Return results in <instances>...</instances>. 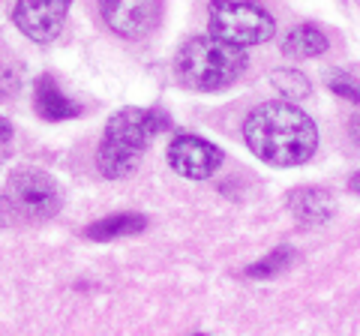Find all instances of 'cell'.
I'll return each mask as SVG.
<instances>
[{
	"label": "cell",
	"instance_id": "cell-18",
	"mask_svg": "<svg viewBox=\"0 0 360 336\" xmlns=\"http://www.w3.org/2000/svg\"><path fill=\"white\" fill-rule=\"evenodd\" d=\"M348 189H352L354 195H360V172H357V174L352 177V181H348Z\"/></svg>",
	"mask_w": 360,
	"mask_h": 336
},
{
	"label": "cell",
	"instance_id": "cell-11",
	"mask_svg": "<svg viewBox=\"0 0 360 336\" xmlns=\"http://www.w3.org/2000/svg\"><path fill=\"white\" fill-rule=\"evenodd\" d=\"M148 226V217L144 214H111L105 219H96L94 226H87L84 234L96 243L115 240V238H127V234H139Z\"/></svg>",
	"mask_w": 360,
	"mask_h": 336
},
{
	"label": "cell",
	"instance_id": "cell-4",
	"mask_svg": "<svg viewBox=\"0 0 360 336\" xmlns=\"http://www.w3.org/2000/svg\"><path fill=\"white\" fill-rule=\"evenodd\" d=\"M210 21V37H217L229 46H258L274 37V15L258 4H246V0H231V4H210L207 6Z\"/></svg>",
	"mask_w": 360,
	"mask_h": 336
},
{
	"label": "cell",
	"instance_id": "cell-5",
	"mask_svg": "<svg viewBox=\"0 0 360 336\" xmlns=\"http://www.w3.org/2000/svg\"><path fill=\"white\" fill-rule=\"evenodd\" d=\"M0 205L18 219H49L60 210V189L51 174L39 168H18L0 193Z\"/></svg>",
	"mask_w": 360,
	"mask_h": 336
},
{
	"label": "cell",
	"instance_id": "cell-8",
	"mask_svg": "<svg viewBox=\"0 0 360 336\" xmlns=\"http://www.w3.org/2000/svg\"><path fill=\"white\" fill-rule=\"evenodd\" d=\"M105 25L123 39H141L160 18V4L153 0H108L103 4Z\"/></svg>",
	"mask_w": 360,
	"mask_h": 336
},
{
	"label": "cell",
	"instance_id": "cell-16",
	"mask_svg": "<svg viewBox=\"0 0 360 336\" xmlns=\"http://www.w3.org/2000/svg\"><path fill=\"white\" fill-rule=\"evenodd\" d=\"M15 91H18V75L6 70V66H0V103H6Z\"/></svg>",
	"mask_w": 360,
	"mask_h": 336
},
{
	"label": "cell",
	"instance_id": "cell-19",
	"mask_svg": "<svg viewBox=\"0 0 360 336\" xmlns=\"http://www.w3.org/2000/svg\"><path fill=\"white\" fill-rule=\"evenodd\" d=\"M195 336H207V333H195Z\"/></svg>",
	"mask_w": 360,
	"mask_h": 336
},
{
	"label": "cell",
	"instance_id": "cell-14",
	"mask_svg": "<svg viewBox=\"0 0 360 336\" xmlns=\"http://www.w3.org/2000/svg\"><path fill=\"white\" fill-rule=\"evenodd\" d=\"M270 82H274L276 93L283 99H307L312 93L309 78L303 72H297V70H276L274 75H270Z\"/></svg>",
	"mask_w": 360,
	"mask_h": 336
},
{
	"label": "cell",
	"instance_id": "cell-2",
	"mask_svg": "<svg viewBox=\"0 0 360 336\" xmlns=\"http://www.w3.org/2000/svg\"><path fill=\"white\" fill-rule=\"evenodd\" d=\"M162 129H168V115L156 108H120L117 115H111L96 150L99 174L117 181L135 172L148 144Z\"/></svg>",
	"mask_w": 360,
	"mask_h": 336
},
{
	"label": "cell",
	"instance_id": "cell-12",
	"mask_svg": "<svg viewBox=\"0 0 360 336\" xmlns=\"http://www.w3.org/2000/svg\"><path fill=\"white\" fill-rule=\"evenodd\" d=\"M328 46L330 42L324 37V30H319L315 25H297L285 37L283 51L288 58H319V54L328 51Z\"/></svg>",
	"mask_w": 360,
	"mask_h": 336
},
{
	"label": "cell",
	"instance_id": "cell-7",
	"mask_svg": "<svg viewBox=\"0 0 360 336\" xmlns=\"http://www.w3.org/2000/svg\"><path fill=\"white\" fill-rule=\"evenodd\" d=\"M66 13H70L66 0H18L13 6V21L27 39L51 42L58 39Z\"/></svg>",
	"mask_w": 360,
	"mask_h": 336
},
{
	"label": "cell",
	"instance_id": "cell-6",
	"mask_svg": "<svg viewBox=\"0 0 360 336\" xmlns=\"http://www.w3.org/2000/svg\"><path fill=\"white\" fill-rule=\"evenodd\" d=\"M168 165L174 168L180 177L189 181H207V177L222 165V150L207 138L198 136H177L168 144Z\"/></svg>",
	"mask_w": 360,
	"mask_h": 336
},
{
	"label": "cell",
	"instance_id": "cell-9",
	"mask_svg": "<svg viewBox=\"0 0 360 336\" xmlns=\"http://www.w3.org/2000/svg\"><path fill=\"white\" fill-rule=\"evenodd\" d=\"M288 210L300 226H324L333 219L336 201L321 186H300L288 193Z\"/></svg>",
	"mask_w": 360,
	"mask_h": 336
},
{
	"label": "cell",
	"instance_id": "cell-3",
	"mask_svg": "<svg viewBox=\"0 0 360 336\" xmlns=\"http://www.w3.org/2000/svg\"><path fill=\"white\" fill-rule=\"evenodd\" d=\"M246 70V51L217 37H193L177 51L174 72L193 91H222Z\"/></svg>",
	"mask_w": 360,
	"mask_h": 336
},
{
	"label": "cell",
	"instance_id": "cell-15",
	"mask_svg": "<svg viewBox=\"0 0 360 336\" xmlns=\"http://www.w3.org/2000/svg\"><path fill=\"white\" fill-rule=\"evenodd\" d=\"M328 87H330L336 96L352 99V103L360 105V75L345 72V70H333V72L328 75Z\"/></svg>",
	"mask_w": 360,
	"mask_h": 336
},
{
	"label": "cell",
	"instance_id": "cell-10",
	"mask_svg": "<svg viewBox=\"0 0 360 336\" xmlns=\"http://www.w3.org/2000/svg\"><path fill=\"white\" fill-rule=\"evenodd\" d=\"M33 105H37V115L42 120H70L82 115V105H75L70 96H66L58 84H54L51 75H42L37 82V93H33Z\"/></svg>",
	"mask_w": 360,
	"mask_h": 336
},
{
	"label": "cell",
	"instance_id": "cell-17",
	"mask_svg": "<svg viewBox=\"0 0 360 336\" xmlns=\"http://www.w3.org/2000/svg\"><path fill=\"white\" fill-rule=\"evenodd\" d=\"M13 138V123H9L6 117H0V144Z\"/></svg>",
	"mask_w": 360,
	"mask_h": 336
},
{
	"label": "cell",
	"instance_id": "cell-1",
	"mask_svg": "<svg viewBox=\"0 0 360 336\" xmlns=\"http://www.w3.org/2000/svg\"><path fill=\"white\" fill-rule=\"evenodd\" d=\"M243 141L262 162L288 168L307 162L315 153L319 129L307 111H300L295 103H264L246 117Z\"/></svg>",
	"mask_w": 360,
	"mask_h": 336
},
{
	"label": "cell",
	"instance_id": "cell-13",
	"mask_svg": "<svg viewBox=\"0 0 360 336\" xmlns=\"http://www.w3.org/2000/svg\"><path fill=\"white\" fill-rule=\"evenodd\" d=\"M297 259V252L291 250V246H276L274 252H267L264 259L252 261L250 267H246V276L250 279H270L276 273H283L285 267H291V261Z\"/></svg>",
	"mask_w": 360,
	"mask_h": 336
}]
</instances>
